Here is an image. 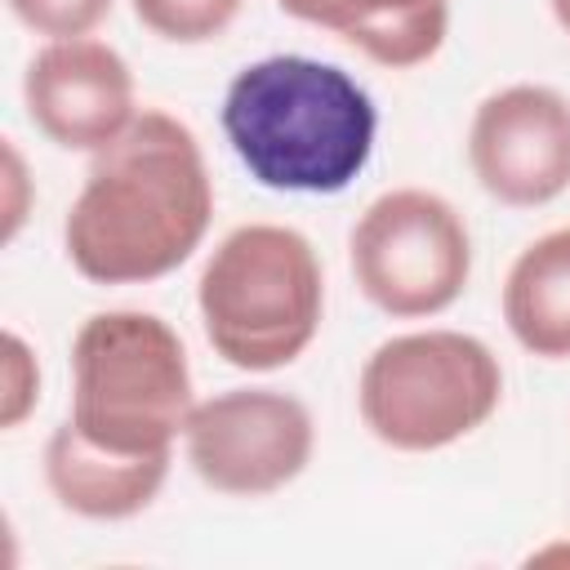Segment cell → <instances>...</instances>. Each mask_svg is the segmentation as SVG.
I'll list each match as a JSON object with an SVG mask.
<instances>
[{
	"instance_id": "obj_1",
	"label": "cell",
	"mask_w": 570,
	"mask_h": 570,
	"mask_svg": "<svg viewBox=\"0 0 570 570\" xmlns=\"http://www.w3.org/2000/svg\"><path fill=\"white\" fill-rule=\"evenodd\" d=\"M214 178L200 138L169 111L142 107L134 125L89 156L62 218L67 263L89 285H147L178 272L209 236Z\"/></svg>"
},
{
	"instance_id": "obj_5",
	"label": "cell",
	"mask_w": 570,
	"mask_h": 570,
	"mask_svg": "<svg viewBox=\"0 0 570 570\" xmlns=\"http://www.w3.org/2000/svg\"><path fill=\"white\" fill-rule=\"evenodd\" d=\"M503 405V365L476 334L428 325L383 338L356 374L365 432L396 454H436L481 432Z\"/></svg>"
},
{
	"instance_id": "obj_4",
	"label": "cell",
	"mask_w": 570,
	"mask_h": 570,
	"mask_svg": "<svg viewBox=\"0 0 570 570\" xmlns=\"http://www.w3.org/2000/svg\"><path fill=\"white\" fill-rule=\"evenodd\" d=\"M196 405L178 330L142 307H107L71 334L67 423L111 454H174Z\"/></svg>"
},
{
	"instance_id": "obj_14",
	"label": "cell",
	"mask_w": 570,
	"mask_h": 570,
	"mask_svg": "<svg viewBox=\"0 0 570 570\" xmlns=\"http://www.w3.org/2000/svg\"><path fill=\"white\" fill-rule=\"evenodd\" d=\"M36 405H40V356L18 330H4L0 338V428L4 432L22 428L36 414Z\"/></svg>"
},
{
	"instance_id": "obj_8",
	"label": "cell",
	"mask_w": 570,
	"mask_h": 570,
	"mask_svg": "<svg viewBox=\"0 0 570 570\" xmlns=\"http://www.w3.org/2000/svg\"><path fill=\"white\" fill-rule=\"evenodd\" d=\"M468 169L508 209H543L570 191V98L539 80L485 94L468 120Z\"/></svg>"
},
{
	"instance_id": "obj_6",
	"label": "cell",
	"mask_w": 570,
	"mask_h": 570,
	"mask_svg": "<svg viewBox=\"0 0 570 570\" xmlns=\"http://www.w3.org/2000/svg\"><path fill=\"white\" fill-rule=\"evenodd\" d=\"M347 267L365 303L383 316L432 321L472 281V232L441 191L387 187L356 214Z\"/></svg>"
},
{
	"instance_id": "obj_16",
	"label": "cell",
	"mask_w": 570,
	"mask_h": 570,
	"mask_svg": "<svg viewBox=\"0 0 570 570\" xmlns=\"http://www.w3.org/2000/svg\"><path fill=\"white\" fill-rule=\"evenodd\" d=\"M31 205H36V183H31L27 156L13 138H4L0 142V240L4 245L18 240V232L31 218Z\"/></svg>"
},
{
	"instance_id": "obj_9",
	"label": "cell",
	"mask_w": 570,
	"mask_h": 570,
	"mask_svg": "<svg viewBox=\"0 0 570 570\" xmlns=\"http://www.w3.org/2000/svg\"><path fill=\"white\" fill-rule=\"evenodd\" d=\"M22 107L53 147L85 156L116 142L142 111L125 53L98 36L45 40L22 71Z\"/></svg>"
},
{
	"instance_id": "obj_17",
	"label": "cell",
	"mask_w": 570,
	"mask_h": 570,
	"mask_svg": "<svg viewBox=\"0 0 570 570\" xmlns=\"http://www.w3.org/2000/svg\"><path fill=\"white\" fill-rule=\"evenodd\" d=\"M534 561H570V543H548V548L530 552V566H534Z\"/></svg>"
},
{
	"instance_id": "obj_11",
	"label": "cell",
	"mask_w": 570,
	"mask_h": 570,
	"mask_svg": "<svg viewBox=\"0 0 570 570\" xmlns=\"http://www.w3.org/2000/svg\"><path fill=\"white\" fill-rule=\"evenodd\" d=\"M276 9L338 36L387 71L432 62L450 36V0H276Z\"/></svg>"
},
{
	"instance_id": "obj_18",
	"label": "cell",
	"mask_w": 570,
	"mask_h": 570,
	"mask_svg": "<svg viewBox=\"0 0 570 570\" xmlns=\"http://www.w3.org/2000/svg\"><path fill=\"white\" fill-rule=\"evenodd\" d=\"M548 9H552V18H557V27L570 36V0H548Z\"/></svg>"
},
{
	"instance_id": "obj_12",
	"label": "cell",
	"mask_w": 570,
	"mask_h": 570,
	"mask_svg": "<svg viewBox=\"0 0 570 570\" xmlns=\"http://www.w3.org/2000/svg\"><path fill=\"white\" fill-rule=\"evenodd\" d=\"M503 325L530 356H570V227L534 236L503 276Z\"/></svg>"
},
{
	"instance_id": "obj_10",
	"label": "cell",
	"mask_w": 570,
	"mask_h": 570,
	"mask_svg": "<svg viewBox=\"0 0 570 570\" xmlns=\"http://www.w3.org/2000/svg\"><path fill=\"white\" fill-rule=\"evenodd\" d=\"M174 454H111L85 441L67 419L45 441V485L80 521H129L156 503Z\"/></svg>"
},
{
	"instance_id": "obj_3",
	"label": "cell",
	"mask_w": 570,
	"mask_h": 570,
	"mask_svg": "<svg viewBox=\"0 0 570 570\" xmlns=\"http://www.w3.org/2000/svg\"><path fill=\"white\" fill-rule=\"evenodd\" d=\"M200 330L232 370L294 365L325 321V272L312 240L285 223H240L196 276Z\"/></svg>"
},
{
	"instance_id": "obj_7",
	"label": "cell",
	"mask_w": 570,
	"mask_h": 570,
	"mask_svg": "<svg viewBox=\"0 0 570 570\" xmlns=\"http://www.w3.org/2000/svg\"><path fill=\"white\" fill-rule=\"evenodd\" d=\"M316 454V419L285 387H227L196 396L183 459L196 481L227 499H267L294 485Z\"/></svg>"
},
{
	"instance_id": "obj_13",
	"label": "cell",
	"mask_w": 570,
	"mask_h": 570,
	"mask_svg": "<svg viewBox=\"0 0 570 570\" xmlns=\"http://www.w3.org/2000/svg\"><path fill=\"white\" fill-rule=\"evenodd\" d=\"M129 9L165 45H205L240 18L245 0H129Z\"/></svg>"
},
{
	"instance_id": "obj_2",
	"label": "cell",
	"mask_w": 570,
	"mask_h": 570,
	"mask_svg": "<svg viewBox=\"0 0 570 570\" xmlns=\"http://www.w3.org/2000/svg\"><path fill=\"white\" fill-rule=\"evenodd\" d=\"M223 138L249 178L289 196H338L374 156L379 107L338 62L267 53L223 94Z\"/></svg>"
},
{
	"instance_id": "obj_15",
	"label": "cell",
	"mask_w": 570,
	"mask_h": 570,
	"mask_svg": "<svg viewBox=\"0 0 570 570\" xmlns=\"http://www.w3.org/2000/svg\"><path fill=\"white\" fill-rule=\"evenodd\" d=\"M9 13L40 40H76V36H94L107 18L116 0H4Z\"/></svg>"
}]
</instances>
